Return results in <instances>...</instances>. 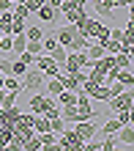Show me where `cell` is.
Segmentation results:
<instances>
[{
	"label": "cell",
	"instance_id": "6da1fadb",
	"mask_svg": "<svg viewBox=\"0 0 134 151\" xmlns=\"http://www.w3.org/2000/svg\"><path fill=\"white\" fill-rule=\"evenodd\" d=\"M19 83H22L25 91H41L44 83H47V74H44L41 69H36V66H28V72L19 77Z\"/></svg>",
	"mask_w": 134,
	"mask_h": 151
},
{
	"label": "cell",
	"instance_id": "7a4b0ae2",
	"mask_svg": "<svg viewBox=\"0 0 134 151\" xmlns=\"http://www.w3.org/2000/svg\"><path fill=\"white\" fill-rule=\"evenodd\" d=\"M110 110H112V115H115V110H129L131 104H134V91L131 88H126V91H120V93H115V96H110Z\"/></svg>",
	"mask_w": 134,
	"mask_h": 151
},
{
	"label": "cell",
	"instance_id": "3957f363",
	"mask_svg": "<svg viewBox=\"0 0 134 151\" xmlns=\"http://www.w3.org/2000/svg\"><path fill=\"white\" fill-rule=\"evenodd\" d=\"M33 66H36V69H41V72L47 74V77H58V74H60V69H63V66H58L55 60H52V58L47 55V52L36 55V63H33Z\"/></svg>",
	"mask_w": 134,
	"mask_h": 151
},
{
	"label": "cell",
	"instance_id": "277c9868",
	"mask_svg": "<svg viewBox=\"0 0 134 151\" xmlns=\"http://www.w3.org/2000/svg\"><path fill=\"white\" fill-rule=\"evenodd\" d=\"M85 143L77 137V132L74 129H63L58 135V143H55V148H82Z\"/></svg>",
	"mask_w": 134,
	"mask_h": 151
},
{
	"label": "cell",
	"instance_id": "5b68a950",
	"mask_svg": "<svg viewBox=\"0 0 134 151\" xmlns=\"http://www.w3.org/2000/svg\"><path fill=\"white\" fill-rule=\"evenodd\" d=\"M52 102H58V99H55V96H49V93H41V91L33 93L30 96V113H44Z\"/></svg>",
	"mask_w": 134,
	"mask_h": 151
},
{
	"label": "cell",
	"instance_id": "8992f818",
	"mask_svg": "<svg viewBox=\"0 0 134 151\" xmlns=\"http://www.w3.org/2000/svg\"><path fill=\"white\" fill-rule=\"evenodd\" d=\"M115 137H118V148H131V143H134V129H131V124H123V127L115 132Z\"/></svg>",
	"mask_w": 134,
	"mask_h": 151
},
{
	"label": "cell",
	"instance_id": "52a82bcc",
	"mask_svg": "<svg viewBox=\"0 0 134 151\" xmlns=\"http://www.w3.org/2000/svg\"><path fill=\"white\" fill-rule=\"evenodd\" d=\"M74 33H77V25H66V28H60L58 30V44H60V47H66L68 50V44H71V39H74Z\"/></svg>",
	"mask_w": 134,
	"mask_h": 151
},
{
	"label": "cell",
	"instance_id": "ba28073f",
	"mask_svg": "<svg viewBox=\"0 0 134 151\" xmlns=\"http://www.w3.org/2000/svg\"><path fill=\"white\" fill-rule=\"evenodd\" d=\"M16 115H19V107H3L0 110V127H14V121H16Z\"/></svg>",
	"mask_w": 134,
	"mask_h": 151
},
{
	"label": "cell",
	"instance_id": "9c48e42d",
	"mask_svg": "<svg viewBox=\"0 0 134 151\" xmlns=\"http://www.w3.org/2000/svg\"><path fill=\"white\" fill-rule=\"evenodd\" d=\"M36 17H38L41 22H55V19H58V11H55L52 6H47V3H44V6H38V11H36Z\"/></svg>",
	"mask_w": 134,
	"mask_h": 151
},
{
	"label": "cell",
	"instance_id": "30bf717a",
	"mask_svg": "<svg viewBox=\"0 0 134 151\" xmlns=\"http://www.w3.org/2000/svg\"><path fill=\"white\" fill-rule=\"evenodd\" d=\"M112 63H115V69H129L131 66V52H126V50L115 52V55H112Z\"/></svg>",
	"mask_w": 134,
	"mask_h": 151
},
{
	"label": "cell",
	"instance_id": "8fae6325",
	"mask_svg": "<svg viewBox=\"0 0 134 151\" xmlns=\"http://www.w3.org/2000/svg\"><path fill=\"white\" fill-rule=\"evenodd\" d=\"M36 137H38L41 148H55V143H58V135H55L52 129H49V132H38Z\"/></svg>",
	"mask_w": 134,
	"mask_h": 151
},
{
	"label": "cell",
	"instance_id": "7c38bea8",
	"mask_svg": "<svg viewBox=\"0 0 134 151\" xmlns=\"http://www.w3.org/2000/svg\"><path fill=\"white\" fill-rule=\"evenodd\" d=\"M47 55H49L52 60H55L58 66H63V63H66V55H68V50H66V47H60V44H58V47H52V50L47 52Z\"/></svg>",
	"mask_w": 134,
	"mask_h": 151
},
{
	"label": "cell",
	"instance_id": "4fadbf2b",
	"mask_svg": "<svg viewBox=\"0 0 134 151\" xmlns=\"http://www.w3.org/2000/svg\"><path fill=\"white\" fill-rule=\"evenodd\" d=\"M85 52H88V58H91V63H93V60H99V58L104 55V47H101L99 41L93 44V39H91V44H88V47H85Z\"/></svg>",
	"mask_w": 134,
	"mask_h": 151
},
{
	"label": "cell",
	"instance_id": "5bb4252c",
	"mask_svg": "<svg viewBox=\"0 0 134 151\" xmlns=\"http://www.w3.org/2000/svg\"><path fill=\"white\" fill-rule=\"evenodd\" d=\"M63 17L68 19V25H79V22H82L88 14H85V8H71V11H66Z\"/></svg>",
	"mask_w": 134,
	"mask_h": 151
},
{
	"label": "cell",
	"instance_id": "9a60e30c",
	"mask_svg": "<svg viewBox=\"0 0 134 151\" xmlns=\"http://www.w3.org/2000/svg\"><path fill=\"white\" fill-rule=\"evenodd\" d=\"M25 36H28V41H41L44 30H41V25H25Z\"/></svg>",
	"mask_w": 134,
	"mask_h": 151
},
{
	"label": "cell",
	"instance_id": "2e32d148",
	"mask_svg": "<svg viewBox=\"0 0 134 151\" xmlns=\"http://www.w3.org/2000/svg\"><path fill=\"white\" fill-rule=\"evenodd\" d=\"M88 44H91V39H88L85 36V33H74V39H71V44H68V50H85L88 47Z\"/></svg>",
	"mask_w": 134,
	"mask_h": 151
},
{
	"label": "cell",
	"instance_id": "e0dca14e",
	"mask_svg": "<svg viewBox=\"0 0 134 151\" xmlns=\"http://www.w3.org/2000/svg\"><path fill=\"white\" fill-rule=\"evenodd\" d=\"M115 80H120L126 88H134V72H131V66L129 69H118V77Z\"/></svg>",
	"mask_w": 134,
	"mask_h": 151
},
{
	"label": "cell",
	"instance_id": "ac0fdd59",
	"mask_svg": "<svg viewBox=\"0 0 134 151\" xmlns=\"http://www.w3.org/2000/svg\"><path fill=\"white\" fill-rule=\"evenodd\" d=\"M33 132H36V135H38V132H49V118H47V115H36V121H33Z\"/></svg>",
	"mask_w": 134,
	"mask_h": 151
},
{
	"label": "cell",
	"instance_id": "d6986e66",
	"mask_svg": "<svg viewBox=\"0 0 134 151\" xmlns=\"http://www.w3.org/2000/svg\"><path fill=\"white\" fill-rule=\"evenodd\" d=\"M96 6V14L99 17H110L115 8H112V0H99V3H93Z\"/></svg>",
	"mask_w": 134,
	"mask_h": 151
},
{
	"label": "cell",
	"instance_id": "ffe728a7",
	"mask_svg": "<svg viewBox=\"0 0 134 151\" xmlns=\"http://www.w3.org/2000/svg\"><path fill=\"white\" fill-rule=\"evenodd\" d=\"M55 99H60V104H77V91H68V88H63Z\"/></svg>",
	"mask_w": 134,
	"mask_h": 151
},
{
	"label": "cell",
	"instance_id": "44dd1931",
	"mask_svg": "<svg viewBox=\"0 0 134 151\" xmlns=\"http://www.w3.org/2000/svg\"><path fill=\"white\" fill-rule=\"evenodd\" d=\"M120 127H123V124L112 115V118H107V121H104V129H101V132H104V135H115V132H118Z\"/></svg>",
	"mask_w": 134,
	"mask_h": 151
},
{
	"label": "cell",
	"instance_id": "7402d4cb",
	"mask_svg": "<svg viewBox=\"0 0 134 151\" xmlns=\"http://www.w3.org/2000/svg\"><path fill=\"white\" fill-rule=\"evenodd\" d=\"M3 88H6V91H19V88H22V83H19V77L6 74V77H3Z\"/></svg>",
	"mask_w": 134,
	"mask_h": 151
},
{
	"label": "cell",
	"instance_id": "603a6c76",
	"mask_svg": "<svg viewBox=\"0 0 134 151\" xmlns=\"http://www.w3.org/2000/svg\"><path fill=\"white\" fill-rule=\"evenodd\" d=\"M60 91H63V83H60V77H49V83H47V93H49V96H58Z\"/></svg>",
	"mask_w": 134,
	"mask_h": 151
},
{
	"label": "cell",
	"instance_id": "cb8c5ba5",
	"mask_svg": "<svg viewBox=\"0 0 134 151\" xmlns=\"http://www.w3.org/2000/svg\"><path fill=\"white\" fill-rule=\"evenodd\" d=\"M49 129L55 132V135H60V132L66 129V121H63V115H55V118H49Z\"/></svg>",
	"mask_w": 134,
	"mask_h": 151
},
{
	"label": "cell",
	"instance_id": "d4e9b609",
	"mask_svg": "<svg viewBox=\"0 0 134 151\" xmlns=\"http://www.w3.org/2000/svg\"><path fill=\"white\" fill-rule=\"evenodd\" d=\"M16 93H19V91H6L3 99H0V107H14V104H16Z\"/></svg>",
	"mask_w": 134,
	"mask_h": 151
},
{
	"label": "cell",
	"instance_id": "484cf974",
	"mask_svg": "<svg viewBox=\"0 0 134 151\" xmlns=\"http://www.w3.org/2000/svg\"><path fill=\"white\" fill-rule=\"evenodd\" d=\"M112 148H118V137H115V135H107L104 143H99V151H112Z\"/></svg>",
	"mask_w": 134,
	"mask_h": 151
},
{
	"label": "cell",
	"instance_id": "4316f807",
	"mask_svg": "<svg viewBox=\"0 0 134 151\" xmlns=\"http://www.w3.org/2000/svg\"><path fill=\"white\" fill-rule=\"evenodd\" d=\"M11 14L16 17V19H25V22H28L30 17H33V14H30V11H28L25 6H11Z\"/></svg>",
	"mask_w": 134,
	"mask_h": 151
},
{
	"label": "cell",
	"instance_id": "83f0119b",
	"mask_svg": "<svg viewBox=\"0 0 134 151\" xmlns=\"http://www.w3.org/2000/svg\"><path fill=\"white\" fill-rule=\"evenodd\" d=\"M16 60H22L25 66H33V63H36V55H33V52H28V50H22V52H16Z\"/></svg>",
	"mask_w": 134,
	"mask_h": 151
},
{
	"label": "cell",
	"instance_id": "f1b7e54d",
	"mask_svg": "<svg viewBox=\"0 0 134 151\" xmlns=\"http://www.w3.org/2000/svg\"><path fill=\"white\" fill-rule=\"evenodd\" d=\"M115 118H118L120 124H131V107L129 110H115Z\"/></svg>",
	"mask_w": 134,
	"mask_h": 151
},
{
	"label": "cell",
	"instance_id": "f546056e",
	"mask_svg": "<svg viewBox=\"0 0 134 151\" xmlns=\"http://www.w3.org/2000/svg\"><path fill=\"white\" fill-rule=\"evenodd\" d=\"M25 25H28L25 19H16V17H14V19H11V36H14V33H22Z\"/></svg>",
	"mask_w": 134,
	"mask_h": 151
},
{
	"label": "cell",
	"instance_id": "4dcf8cb0",
	"mask_svg": "<svg viewBox=\"0 0 134 151\" xmlns=\"http://www.w3.org/2000/svg\"><path fill=\"white\" fill-rule=\"evenodd\" d=\"M52 47H58V39H55V36H49V39H41V50H44V52H49Z\"/></svg>",
	"mask_w": 134,
	"mask_h": 151
},
{
	"label": "cell",
	"instance_id": "1f68e13d",
	"mask_svg": "<svg viewBox=\"0 0 134 151\" xmlns=\"http://www.w3.org/2000/svg\"><path fill=\"white\" fill-rule=\"evenodd\" d=\"M0 52H11V36H0Z\"/></svg>",
	"mask_w": 134,
	"mask_h": 151
},
{
	"label": "cell",
	"instance_id": "d6a6232c",
	"mask_svg": "<svg viewBox=\"0 0 134 151\" xmlns=\"http://www.w3.org/2000/svg\"><path fill=\"white\" fill-rule=\"evenodd\" d=\"M25 50H28V52H33V55H41V41H28V47H25Z\"/></svg>",
	"mask_w": 134,
	"mask_h": 151
},
{
	"label": "cell",
	"instance_id": "836d02e7",
	"mask_svg": "<svg viewBox=\"0 0 134 151\" xmlns=\"http://www.w3.org/2000/svg\"><path fill=\"white\" fill-rule=\"evenodd\" d=\"M131 3L134 0H112V8H126V11H131Z\"/></svg>",
	"mask_w": 134,
	"mask_h": 151
},
{
	"label": "cell",
	"instance_id": "e575fe53",
	"mask_svg": "<svg viewBox=\"0 0 134 151\" xmlns=\"http://www.w3.org/2000/svg\"><path fill=\"white\" fill-rule=\"evenodd\" d=\"M0 74H11V60H0Z\"/></svg>",
	"mask_w": 134,
	"mask_h": 151
},
{
	"label": "cell",
	"instance_id": "d590c367",
	"mask_svg": "<svg viewBox=\"0 0 134 151\" xmlns=\"http://www.w3.org/2000/svg\"><path fill=\"white\" fill-rule=\"evenodd\" d=\"M88 3H99V0H88Z\"/></svg>",
	"mask_w": 134,
	"mask_h": 151
}]
</instances>
